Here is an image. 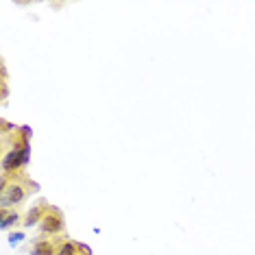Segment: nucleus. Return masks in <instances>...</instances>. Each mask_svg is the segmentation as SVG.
Listing matches in <instances>:
<instances>
[{"mask_svg":"<svg viewBox=\"0 0 255 255\" xmlns=\"http://www.w3.org/2000/svg\"><path fill=\"white\" fill-rule=\"evenodd\" d=\"M37 185L28 179L24 172H15V175L2 177L0 181V210H13L20 205L31 192H35Z\"/></svg>","mask_w":255,"mask_h":255,"instance_id":"1","label":"nucleus"},{"mask_svg":"<svg viewBox=\"0 0 255 255\" xmlns=\"http://www.w3.org/2000/svg\"><path fill=\"white\" fill-rule=\"evenodd\" d=\"M79 255H92V253H90V249H88V247H83V245H81V249H79Z\"/></svg>","mask_w":255,"mask_h":255,"instance_id":"8","label":"nucleus"},{"mask_svg":"<svg viewBox=\"0 0 255 255\" xmlns=\"http://www.w3.org/2000/svg\"><path fill=\"white\" fill-rule=\"evenodd\" d=\"M63 240H55L53 236H42L37 240H33L31 255H57Z\"/></svg>","mask_w":255,"mask_h":255,"instance_id":"3","label":"nucleus"},{"mask_svg":"<svg viewBox=\"0 0 255 255\" xmlns=\"http://www.w3.org/2000/svg\"><path fill=\"white\" fill-rule=\"evenodd\" d=\"M48 203L46 201H39L37 205H33L31 210H28V214H26V218H24V227H33V225H39L42 223V218L46 216V212H48Z\"/></svg>","mask_w":255,"mask_h":255,"instance_id":"4","label":"nucleus"},{"mask_svg":"<svg viewBox=\"0 0 255 255\" xmlns=\"http://www.w3.org/2000/svg\"><path fill=\"white\" fill-rule=\"evenodd\" d=\"M22 238H24V234H22V231H18V234H11V236H9V242L15 247V245H18V242L22 240Z\"/></svg>","mask_w":255,"mask_h":255,"instance_id":"7","label":"nucleus"},{"mask_svg":"<svg viewBox=\"0 0 255 255\" xmlns=\"http://www.w3.org/2000/svg\"><path fill=\"white\" fill-rule=\"evenodd\" d=\"M0 216H2L0 227H2L4 231H9L11 227H15V225L20 223V212L18 210H0Z\"/></svg>","mask_w":255,"mask_h":255,"instance_id":"5","label":"nucleus"},{"mask_svg":"<svg viewBox=\"0 0 255 255\" xmlns=\"http://www.w3.org/2000/svg\"><path fill=\"white\" fill-rule=\"evenodd\" d=\"M63 227H66V220H63V214L57 210V207L50 205L48 212H46V216L42 218V223H39V234L42 236H59Z\"/></svg>","mask_w":255,"mask_h":255,"instance_id":"2","label":"nucleus"},{"mask_svg":"<svg viewBox=\"0 0 255 255\" xmlns=\"http://www.w3.org/2000/svg\"><path fill=\"white\" fill-rule=\"evenodd\" d=\"M79 249H81V245H77L74 240H63L57 255H79Z\"/></svg>","mask_w":255,"mask_h":255,"instance_id":"6","label":"nucleus"}]
</instances>
